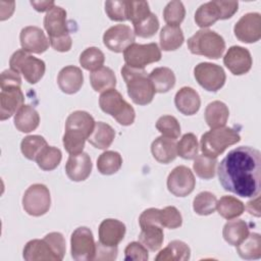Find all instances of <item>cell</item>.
Returning <instances> with one entry per match:
<instances>
[{"label":"cell","instance_id":"484cf974","mask_svg":"<svg viewBox=\"0 0 261 261\" xmlns=\"http://www.w3.org/2000/svg\"><path fill=\"white\" fill-rule=\"evenodd\" d=\"M40 123L38 111L31 105H22L14 115V126L21 133L35 130Z\"/></svg>","mask_w":261,"mask_h":261},{"label":"cell","instance_id":"d6986e66","mask_svg":"<svg viewBox=\"0 0 261 261\" xmlns=\"http://www.w3.org/2000/svg\"><path fill=\"white\" fill-rule=\"evenodd\" d=\"M24 96L18 86L1 88L0 93V119L5 120L15 114L23 105Z\"/></svg>","mask_w":261,"mask_h":261},{"label":"cell","instance_id":"db71d44e","mask_svg":"<svg viewBox=\"0 0 261 261\" xmlns=\"http://www.w3.org/2000/svg\"><path fill=\"white\" fill-rule=\"evenodd\" d=\"M159 213L160 209L157 208H149L142 212V214L139 217V223L141 227L147 226V225H160V219H159Z\"/></svg>","mask_w":261,"mask_h":261},{"label":"cell","instance_id":"4dcf8cb0","mask_svg":"<svg viewBox=\"0 0 261 261\" xmlns=\"http://www.w3.org/2000/svg\"><path fill=\"white\" fill-rule=\"evenodd\" d=\"M156 93H166L175 86L174 72L169 67H156L149 74Z\"/></svg>","mask_w":261,"mask_h":261},{"label":"cell","instance_id":"9f6ffc18","mask_svg":"<svg viewBox=\"0 0 261 261\" xmlns=\"http://www.w3.org/2000/svg\"><path fill=\"white\" fill-rule=\"evenodd\" d=\"M247 211L256 217H260V197L256 196L255 199L250 200L246 206Z\"/></svg>","mask_w":261,"mask_h":261},{"label":"cell","instance_id":"ac0fdd59","mask_svg":"<svg viewBox=\"0 0 261 261\" xmlns=\"http://www.w3.org/2000/svg\"><path fill=\"white\" fill-rule=\"evenodd\" d=\"M19 41L21 48L24 51L36 54L44 53L50 45L43 30L36 25H28L21 29Z\"/></svg>","mask_w":261,"mask_h":261},{"label":"cell","instance_id":"f907efd6","mask_svg":"<svg viewBox=\"0 0 261 261\" xmlns=\"http://www.w3.org/2000/svg\"><path fill=\"white\" fill-rule=\"evenodd\" d=\"M124 259L147 261L149 259L148 249L140 242H132L124 249Z\"/></svg>","mask_w":261,"mask_h":261},{"label":"cell","instance_id":"7402d4cb","mask_svg":"<svg viewBox=\"0 0 261 261\" xmlns=\"http://www.w3.org/2000/svg\"><path fill=\"white\" fill-rule=\"evenodd\" d=\"M59 89L68 95L75 94L80 91L84 84V74L80 67L67 65L63 67L57 76Z\"/></svg>","mask_w":261,"mask_h":261},{"label":"cell","instance_id":"52a82bcc","mask_svg":"<svg viewBox=\"0 0 261 261\" xmlns=\"http://www.w3.org/2000/svg\"><path fill=\"white\" fill-rule=\"evenodd\" d=\"M99 106L103 112L111 115L121 125L128 126L135 121V109L115 89L107 90L100 95Z\"/></svg>","mask_w":261,"mask_h":261},{"label":"cell","instance_id":"cb8c5ba5","mask_svg":"<svg viewBox=\"0 0 261 261\" xmlns=\"http://www.w3.org/2000/svg\"><path fill=\"white\" fill-rule=\"evenodd\" d=\"M176 109L185 115L196 114L201 106V99L196 90L191 87H182L174 96Z\"/></svg>","mask_w":261,"mask_h":261},{"label":"cell","instance_id":"7dc6e473","mask_svg":"<svg viewBox=\"0 0 261 261\" xmlns=\"http://www.w3.org/2000/svg\"><path fill=\"white\" fill-rule=\"evenodd\" d=\"M159 219L161 226L169 229L178 228L182 224L181 214L174 206H167L163 209H160Z\"/></svg>","mask_w":261,"mask_h":261},{"label":"cell","instance_id":"6f0895ef","mask_svg":"<svg viewBox=\"0 0 261 261\" xmlns=\"http://www.w3.org/2000/svg\"><path fill=\"white\" fill-rule=\"evenodd\" d=\"M31 5L39 12H44L50 10L55 6L54 1H31Z\"/></svg>","mask_w":261,"mask_h":261},{"label":"cell","instance_id":"9a60e30c","mask_svg":"<svg viewBox=\"0 0 261 261\" xmlns=\"http://www.w3.org/2000/svg\"><path fill=\"white\" fill-rule=\"evenodd\" d=\"M233 33L237 39L243 43H256L261 38V14L248 12L234 24Z\"/></svg>","mask_w":261,"mask_h":261},{"label":"cell","instance_id":"7a4b0ae2","mask_svg":"<svg viewBox=\"0 0 261 261\" xmlns=\"http://www.w3.org/2000/svg\"><path fill=\"white\" fill-rule=\"evenodd\" d=\"M95 123L93 116L84 110H75L67 116L62 143L69 155L83 152Z\"/></svg>","mask_w":261,"mask_h":261},{"label":"cell","instance_id":"1f68e13d","mask_svg":"<svg viewBox=\"0 0 261 261\" xmlns=\"http://www.w3.org/2000/svg\"><path fill=\"white\" fill-rule=\"evenodd\" d=\"M160 47L164 51H174L181 47L185 41L182 30L179 25L166 24L160 31Z\"/></svg>","mask_w":261,"mask_h":261},{"label":"cell","instance_id":"d590c367","mask_svg":"<svg viewBox=\"0 0 261 261\" xmlns=\"http://www.w3.org/2000/svg\"><path fill=\"white\" fill-rule=\"evenodd\" d=\"M219 215L227 220L239 217L245 210V205L242 201L232 196H222L216 204Z\"/></svg>","mask_w":261,"mask_h":261},{"label":"cell","instance_id":"8992f818","mask_svg":"<svg viewBox=\"0 0 261 261\" xmlns=\"http://www.w3.org/2000/svg\"><path fill=\"white\" fill-rule=\"evenodd\" d=\"M241 140L240 134L232 127L220 126L211 128L201 137L200 147L204 155L212 158H217L225 149L239 143Z\"/></svg>","mask_w":261,"mask_h":261},{"label":"cell","instance_id":"7c38bea8","mask_svg":"<svg viewBox=\"0 0 261 261\" xmlns=\"http://www.w3.org/2000/svg\"><path fill=\"white\" fill-rule=\"evenodd\" d=\"M71 257L76 261L94 260L96 243L93 232L87 226H80L73 230L70 238Z\"/></svg>","mask_w":261,"mask_h":261},{"label":"cell","instance_id":"f6af8a7d","mask_svg":"<svg viewBox=\"0 0 261 261\" xmlns=\"http://www.w3.org/2000/svg\"><path fill=\"white\" fill-rule=\"evenodd\" d=\"M156 128L164 137L176 139L180 135V124L172 115H162L156 122Z\"/></svg>","mask_w":261,"mask_h":261},{"label":"cell","instance_id":"ba28073f","mask_svg":"<svg viewBox=\"0 0 261 261\" xmlns=\"http://www.w3.org/2000/svg\"><path fill=\"white\" fill-rule=\"evenodd\" d=\"M239 7L238 1L213 0L199 6L195 13L196 24L200 28H208L218 19L230 18Z\"/></svg>","mask_w":261,"mask_h":261},{"label":"cell","instance_id":"681fc988","mask_svg":"<svg viewBox=\"0 0 261 261\" xmlns=\"http://www.w3.org/2000/svg\"><path fill=\"white\" fill-rule=\"evenodd\" d=\"M105 12L111 20L125 21L127 20V1L125 0L106 1Z\"/></svg>","mask_w":261,"mask_h":261},{"label":"cell","instance_id":"74e56055","mask_svg":"<svg viewBox=\"0 0 261 261\" xmlns=\"http://www.w3.org/2000/svg\"><path fill=\"white\" fill-rule=\"evenodd\" d=\"M48 146L44 137L39 135L27 136L20 143V151L23 156L29 160H35L41 152Z\"/></svg>","mask_w":261,"mask_h":261},{"label":"cell","instance_id":"f1b7e54d","mask_svg":"<svg viewBox=\"0 0 261 261\" xmlns=\"http://www.w3.org/2000/svg\"><path fill=\"white\" fill-rule=\"evenodd\" d=\"M205 121L211 128L224 126L229 116V110L225 103L221 101L210 102L205 109Z\"/></svg>","mask_w":261,"mask_h":261},{"label":"cell","instance_id":"60d3db41","mask_svg":"<svg viewBox=\"0 0 261 261\" xmlns=\"http://www.w3.org/2000/svg\"><path fill=\"white\" fill-rule=\"evenodd\" d=\"M217 158H212L207 155H198L193 163V169L196 174L203 179H210L216 173Z\"/></svg>","mask_w":261,"mask_h":261},{"label":"cell","instance_id":"ee69618b","mask_svg":"<svg viewBox=\"0 0 261 261\" xmlns=\"http://www.w3.org/2000/svg\"><path fill=\"white\" fill-rule=\"evenodd\" d=\"M186 16V8L181 1H170L163 9V18L169 25H179Z\"/></svg>","mask_w":261,"mask_h":261},{"label":"cell","instance_id":"8fae6325","mask_svg":"<svg viewBox=\"0 0 261 261\" xmlns=\"http://www.w3.org/2000/svg\"><path fill=\"white\" fill-rule=\"evenodd\" d=\"M123 58L126 65L144 69L148 64L161 59V51L156 43H134L123 51Z\"/></svg>","mask_w":261,"mask_h":261},{"label":"cell","instance_id":"83f0119b","mask_svg":"<svg viewBox=\"0 0 261 261\" xmlns=\"http://www.w3.org/2000/svg\"><path fill=\"white\" fill-rule=\"evenodd\" d=\"M249 233L248 223L243 219H229L222 229V237L230 246H238Z\"/></svg>","mask_w":261,"mask_h":261},{"label":"cell","instance_id":"6da1fadb","mask_svg":"<svg viewBox=\"0 0 261 261\" xmlns=\"http://www.w3.org/2000/svg\"><path fill=\"white\" fill-rule=\"evenodd\" d=\"M217 173L225 191L243 198L256 197L260 193L261 153L253 147H237L220 161Z\"/></svg>","mask_w":261,"mask_h":261},{"label":"cell","instance_id":"7bdbcfd3","mask_svg":"<svg viewBox=\"0 0 261 261\" xmlns=\"http://www.w3.org/2000/svg\"><path fill=\"white\" fill-rule=\"evenodd\" d=\"M177 155L186 160L195 159L199 153L197 137L193 133L185 134L176 145Z\"/></svg>","mask_w":261,"mask_h":261},{"label":"cell","instance_id":"5bb4252c","mask_svg":"<svg viewBox=\"0 0 261 261\" xmlns=\"http://www.w3.org/2000/svg\"><path fill=\"white\" fill-rule=\"evenodd\" d=\"M166 185L168 191L175 197H186L194 191L196 179L189 167L178 165L168 174Z\"/></svg>","mask_w":261,"mask_h":261},{"label":"cell","instance_id":"9c48e42d","mask_svg":"<svg viewBox=\"0 0 261 261\" xmlns=\"http://www.w3.org/2000/svg\"><path fill=\"white\" fill-rule=\"evenodd\" d=\"M10 68L21 73L24 80L31 84H37L44 75L46 64L42 59L34 57L23 49L16 50L9 59Z\"/></svg>","mask_w":261,"mask_h":261},{"label":"cell","instance_id":"11a10c76","mask_svg":"<svg viewBox=\"0 0 261 261\" xmlns=\"http://www.w3.org/2000/svg\"><path fill=\"white\" fill-rule=\"evenodd\" d=\"M11 86H21V77L18 72L14 71L13 69H5L2 71L0 76V87L6 88Z\"/></svg>","mask_w":261,"mask_h":261},{"label":"cell","instance_id":"f35d334b","mask_svg":"<svg viewBox=\"0 0 261 261\" xmlns=\"http://www.w3.org/2000/svg\"><path fill=\"white\" fill-rule=\"evenodd\" d=\"M105 61L104 53L97 47H89L80 55V64L89 71H95L101 68Z\"/></svg>","mask_w":261,"mask_h":261},{"label":"cell","instance_id":"4316f807","mask_svg":"<svg viewBox=\"0 0 261 261\" xmlns=\"http://www.w3.org/2000/svg\"><path fill=\"white\" fill-rule=\"evenodd\" d=\"M191 257L190 247L182 241L174 240L155 257L156 261H187Z\"/></svg>","mask_w":261,"mask_h":261},{"label":"cell","instance_id":"603a6c76","mask_svg":"<svg viewBox=\"0 0 261 261\" xmlns=\"http://www.w3.org/2000/svg\"><path fill=\"white\" fill-rule=\"evenodd\" d=\"M22 257L27 261H59L50 244L44 238L43 240L36 239L29 241L23 248Z\"/></svg>","mask_w":261,"mask_h":261},{"label":"cell","instance_id":"d4e9b609","mask_svg":"<svg viewBox=\"0 0 261 261\" xmlns=\"http://www.w3.org/2000/svg\"><path fill=\"white\" fill-rule=\"evenodd\" d=\"M175 139L168 137H158L151 144V152L156 161L163 164H168L177 156Z\"/></svg>","mask_w":261,"mask_h":261},{"label":"cell","instance_id":"f546056e","mask_svg":"<svg viewBox=\"0 0 261 261\" xmlns=\"http://www.w3.org/2000/svg\"><path fill=\"white\" fill-rule=\"evenodd\" d=\"M115 138V132L111 125L106 122L98 121L95 123L94 129L88 141L95 148L105 150L112 144Z\"/></svg>","mask_w":261,"mask_h":261},{"label":"cell","instance_id":"44dd1931","mask_svg":"<svg viewBox=\"0 0 261 261\" xmlns=\"http://www.w3.org/2000/svg\"><path fill=\"white\" fill-rule=\"evenodd\" d=\"M125 231L126 227L120 220L104 219L99 225V242L105 246L115 247L123 240Z\"/></svg>","mask_w":261,"mask_h":261},{"label":"cell","instance_id":"836d02e7","mask_svg":"<svg viewBox=\"0 0 261 261\" xmlns=\"http://www.w3.org/2000/svg\"><path fill=\"white\" fill-rule=\"evenodd\" d=\"M163 227L160 225H147L141 227L139 242L152 252L158 251L164 240Z\"/></svg>","mask_w":261,"mask_h":261},{"label":"cell","instance_id":"bcb514c9","mask_svg":"<svg viewBox=\"0 0 261 261\" xmlns=\"http://www.w3.org/2000/svg\"><path fill=\"white\" fill-rule=\"evenodd\" d=\"M158 29L159 20L153 12H151L150 15L142 21L134 24V33L140 38H151L157 33Z\"/></svg>","mask_w":261,"mask_h":261},{"label":"cell","instance_id":"d6a6232c","mask_svg":"<svg viewBox=\"0 0 261 261\" xmlns=\"http://www.w3.org/2000/svg\"><path fill=\"white\" fill-rule=\"evenodd\" d=\"M90 83L94 91L103 93L107 90L114 89L116 86V76L114 71L107 66L92 71L90 74Z\"/></svg>","mask_w":261,"mask_h":261},{"label":"cell","instance_id":"816d5d0a","mask_svg":"<svg viewBox=\"0 0 261 261\" xmlns=\"http://www.w3.org/2000/svg\"><path fill=\"white\" fill-rule=\"evenodd\" d=\"M44 239L50 244L51 248L53 249L54 253L58 257L59 261L62 260L65 255V251H66L65 240H64V237L62 236V233L57 232V231L49 232L44 237Z\"/></svg>","mask_w":261,"mask_h":261},{"label":"cell","instance_id":"4fadbf2b","mask_svg":"<svg viewBox=\"0 0 261 261\" xmlns=\"http://www.w3.org/2000/svg\"><path fill=\"white\" fill-rule=\"evenodd\" d=\"M194 76L198 84L209 92H217L226 81L224 69L217 64L210 62H201L194 68Z\"/></svg>","mask_w":261,"mask_h":261},{"label":"cell","instance_id":"c3c4849f","mask_svg":"<svg viewBox=\"0 0 261 261\" xmlns=\"http://www.w3.org/2000/svg\"><path fill=\"white\" fill-rule=\"evenodd\" d=\"M150 7L147 1H127V19L136 24L150 15Z\"/></svg>","mask_w":261,"mask_h":261},{"label":"cell","instance_id":"277c9868","mask_svg":"<svg viewBox=\"0 0 261 261\" xmlns=\"http://www.w3.org/2000/svg\"><path fill=\"white\" fill-rule=\"evenodd\" d=\"M121 75L126 84L127 94L135 104L147 105L152 102L156 92L145 69L124 64L121 68Z\"/></svg>","mask_w":261,"mask_h":261},{"label":"cell","instance_id":"e575fe53","mask_svg":"<svg viewBox=\"0 0 261 261\" xmlns=\"http://www.w3.org/2000/svg\"><path fill=\"white\" fill-rule=\"evenodd\" d=\"M237 247L239 256L246 260L259 259L261 257V237L257 232H251Z\"/></svg>","mask_w":261,"mask_h":261},{"label":"cell","instance_id":"5b68a950","mask_svg":"<svg viewBox=\"0 0 261 261\" xmlns=\"http://www.w3.org/2000/svg\"><path fill=\"white\" fill-rule=\"evenodd\" d=\"M192 54L202 55L210 59H218L225 50L224 39L214 31L202 29L187 41Z\"/></svg>","mask_w":261,"mask_h":261},{"label":"cell","instance_id":"ab89813d","mask_svg":"<svg viewBox=\"0 0 261 261\" xmlns=\"http://www.w3.org/2000/svg\"><path fill=\"white\" fill-rule=\"evenodd\" d=\"M61 159L62 153L60 149L53 146H47L37 157L36 162L42 170L51 171L60 164Z\"/></svg>","mask_w":261,"mask_h":261},{"label":"cell","instance_id":"3957f363","mask_svg":"<svg viewBox=\"0 0 261 261\" xmlns=\"http://www.w3.org/2000/svg\"><path fill=\"white\" fill-rule=\"evenodd\" d=\"M44 28L49 36L51 47L58 52L71 49L72 40L66 20V11L60 6H53L44 17Z\"/></svg>","mask_w":261,"mask_h":261},{"label":"cell","instance_id":"30bf717a","mask_svg":"<svg viewBox=\"0 0 261 261\" xmlns=\"http://www.w3.org/2000/svg\"><path fill=\"white\" fill-rule=\"evenodd\" d=\"M51 206V196L49 189L43 184L30 186L22 196L23 210L32 216H42L46 214Z\"/></svg>","mask_w":261,"mask_h":261},{"label":"cell","instance_id":"e0dca14e","mask_svg":"<svg viewBox=\"0 0 261 261\" xmlns=\"http://www.w3.org/2000/svg\"><path fill=\"white\" fill-rule=\"evenodd\" d=\"M223 63L234 75L247 73L252 67V56L247 48L231 46L223 57Z\"/></svg>","mask_w":261,"mask_h":261},{"label":"cell","instance_id":"ffe728a7","mask_svg":"<svg viewBox=\"0 0 261 261\" xmlns=\"http://www.w3.org/2000/svg\"><path fill=\"white\" fill-rule=\"evenodd\" d=\"M92 160L88 153L69 155L65 164V172L72 181H83L89 177L92 171Z\"/></svg>","mask_w":261,"mask_h":261},{"label":"cell","instance_id":"b9f144b4","mask_svg":"<svg viewBox=\"0 0 261 261\" xmlns=\"http://www.w3.org/2000/svg\"><path fill=\"white\" fill-rule=\"evenodd\" d=\"M217 199L216 197L208 191L199 193L193 201V209L199 215H210L216 209Z\"/></svg>","mask_w":261,"mask_h":261},{"label":"cell","instance_id":"8d00e7d4","mask_svg":"<svg viewBox=\"0 0 261 261\" xmlns=\"http://www.w3.org/2000/svg\"><path fill=\"white\" fill-rule=\"evenodd\" d=\"M122 165V157L116 151H105L97 159V168L101 174L111 175L116 173Z\"/></svg>","mask_w":261,"mask_h":261},{"label":"cell","instance_id":"2e32d148","mask_svg":"<svg viewBox=\"0 0 261 261\" xmlns=\"http://www.w3.org/2000/svg\"><path fill=\"white\" fill-rule=\"evenodd\" d=\"M136 35L126 24H115L105 31L103 35L104 45L112 52H123L135 43Z\"/></svg>","mask_w":261,"mask_h":261},{"label":"cell","instance_id":"f5cc1de1","mask_svg":"<svg viewBox=\"0 0 261 261\" xmlns=\"http://www.w3.org/2000/svg\"><path fill=\"white\" fill-rule=\"evenodd\" d=\"M118 249L117 246L109 247L101 244L100 242L96 243V254L94 260H108L112 261L115 260L117 257Z\"/></svg>","mask_w":261,"mask_h":261}]
</instances>
